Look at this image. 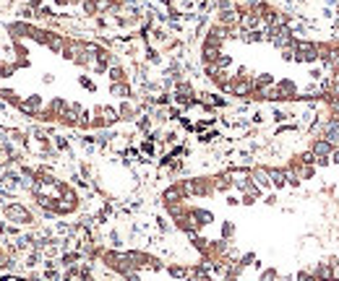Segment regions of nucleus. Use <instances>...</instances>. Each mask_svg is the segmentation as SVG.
Instances as JSON below:
<instances>
[{
    "instance_id": "f257e3e1",
    "label": "nucleus",
    "mask_w": 339,
    "mask_h": 281,
    "mask_svg": "<svg viewBox=\"0 0 339 281\" xmlns=\"http://www.w3.org/2000/svg\"><path fill=\"white\" fill-rule=\"evenodd\" d=\"M308 151L313 154V159H329L332 151H334V146H332L326 138H313L311 143H308Z\"/></svg>"
},
{
    "instance_id": "f03ea898",
    "label": "nucleus",
    "mask_w": 339,
    "mask_h": 281,
    "mask_svg": "<svg viewBox=\"0 0 339 281\" xmlns=\"http://www.w3.org/2000/svg\"><path fill=\"white\" fill-rule=\"evenodd\" d=\"M329 159H332V164H337V167H339V146L332 151V156H329Z\"/></svg>"
}]
</instances>
